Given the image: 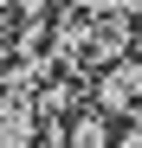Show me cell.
Instances as JSON below:
<instances>
[{
	"label": "cell",
	"instance_id": "6da1fadb",
	"mask_svg": "<svg viewBox=\"0 0 142 148\" xmlns=\"http://www.w3.org/2000/svg\"><path fill=\"white\" fill-rule=\"evenodd\" d=\"M97 103H103V110H136V103H142V58H116V64H103Z\"/></svg>",
	"mask_w": 142,
	"mask_h": 148
}]
</instances>
